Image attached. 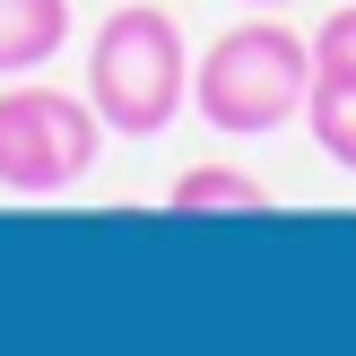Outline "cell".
Listing matches in <instances>:
<instances>
[{"label":"cell","instance_id":"cell-1","mask_svg":"<svg viewBox=\"0 0 356 356\" xmlns=\"http://www.w3.org/2000/svg\"><path fill=\"white\" fill-rule=\"evenodd\" d=\"M313 96V35H296L278 9L226 26L218 44L191 61V113L218 139H270L287 122H305Z\"/></svg>","mask_w":356,"mask_h":356},{"label":"cell","instance_id":"cell-2","mask_svg":"<svg viewBox=\"0 0 356 356\" xmlns=\"http://www.w3.org/2000/svg\"><path fill=\"white\" fill-rule=\"evenodd\" d=\"M87 104L113 139H165L191 104V44L183 17L156 0H122L87 44Z\"/></svg>","mask_w":356,"mask_h":356},{"label":"cell","instance_id":"cell-3","mask_svg":"<svg viewBox=\"0 0 356 356\" xmlns=\"http://www.w3.org/2000/svg\"><path fill=\"white\" fill-rule=\"evenodd\" d=\"M104 113L70 87H44V79H17L0 87V191L9 200H61L96 174L104 156Z\"/></svg>","mask_w":356,"mask_h":356},{"label":"cell","instance_id":"cell-4","mask_svg":"<svg viewBox=\"0 0 356 356\" xmlns=\"http://www.w3.org/2000/svg\"><path fill=\"white\" fill-rule=\"evenodd\" d=\"M70 44V0H0V79L52 70Z\"/></svg>","mask_w":356,"mask_h":356},{"label":"cell","instance_id":"cell-5","mask_svg":"<svg viewBox=\"0 0 356 356\" xmlns=\"http://www.w3.org/2000/svg\"><path fill=\"white\" fill-rule=\"evenodd\" d=\"M165 209L174 218H261L270 209V183L243 174V165H183L174 191H165Z\"/></svg>","mask_w":356,"mask_h":356},{"label":"cell","instance_id":"cell-6","mask_svg":"<svg viewBox=\"0 0 356 356\" xmlns=\"http://www.w3.org/2000/svg\"><path fill=\"white\" fill-rule=\"evenodd\" d=\"M305 131H313V148H322L339 174H356V87L313 79V96H305Z\"/></svg>","mask_w":356,"mask_h":356},{"label":"cell","instance_id":"cell-7","mask_svg":"<svg viewBox=\"0 0 356 356\" xmlns=\"http://www.w3.org/2000/svg\"><path fill=\"white\" fill-rule=\"evenodd\" d=\"M313 79L356 87V9H330L322 26H313Z\"/></svg>","mask_w":356,"mask_h":356},{"label":"cell","instance_id":"cell-8","mask_svg":"<svg viewBox=\"0 0 356 356\" xmlns=\"http://www.w3.org/2000/svg\"><path fill=\"white\" fill-rule=\"evenodd\" d=\"M243 9H287V0H243Z\"/></svg>","mask_w":356,"mask_h":356}]
</instances>
